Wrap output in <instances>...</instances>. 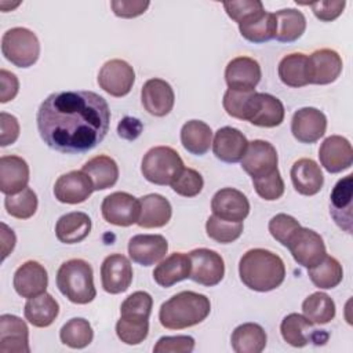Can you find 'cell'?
<instances>
[{"instance_id":"8","label":"cell","mask_w":353,"mask_h":353,"mask_svg":"<svg viewBox=\"0 0 353 353\" xmlns=\"http://www.w3.org/2000/svg\"><path fill=\"white\" fill-rule=\"evenodd\" d=\"M287 248L295 262L303 268H313L327 255L323 237L307 228H299L291 237Z\"/></svg>"},{"instance_id":"21","label":"cell","mask_w":353,"mask_h":353,"mask_svg":"<svg viewBox=\"0 0 353 353\" xmlns=\"http://www.w3.org/2000/svg\"><path fill=\"white\" fill-rule=\"evenodd\" d=\"M352 197L353 175L349 174L335 183L330 196V214L346 233H352Z\"/></svg>"},{"instance_id":"20","label":"cell","mask_w":353,"mask_h":353,"mask_svg":"<svg viewBox=\"0 0 353 353\" xmlns=\"http://www.w3.org/2000/svg\"><path fill=\"white\" fill-rule=\"evenodd\" d=\"M0 352L29 353V328L26 323L14 314L0 316Z\"/></svg>"},{"instance_id":"31","label":"cell","mask_w":353,"mask_h":353,"mask_svg":"<svg viewBox=\"0 0 353 353\" xmlns=\"http://www.w3.org/2000/svg\"><path fill=\"white\" fill-rule=\"evenodd\" d=\"M280 80L292 88L305 87L310 84V68L309 58L302 52H292L281 58L279 62Z\"/></svg>"},{"instance_id":"32","label":"cell","mask_w":353,"mask_h":353,"mask_svg":"<svg viewBox=\"0 0 353 353\" xmlns=\"http://www.w3.org/2000/svg\"><path fill=\"white\" fill-rule=\"evenodd\" d=\"M91 232V219L85 212L73 211L62 215L55 225V236L63 244L83 241Z\"/></svg>"},{"instance_id":"16","label":"cell","mask_w":353,"mask_h":353,"mask_svg":"<svg viewBox=\"0 0 353 353\" xmlns=\"http://www.w3.org/2000/svg\"><path fill=\"white\" fill-rule=\"evenodd\" d=\"M94 192V185L84 171H70L61 175L54 185V196L59 203L79 204Z\"/></svg>"},{"instance_id":"28","label":"cell","mask_w":353,"mask_h":353,"mask_svg":"<svg viewBox=\"0 0 353 353\" xmlns=\"http://www.w3.org/2000/svg\"><path fill=\"white\" fill-rule=\"evenodd\" d=\"M314 325L316 324H313L305 316L290 313L283 319L280 324V332L288 345L294 347H303L310 341H316V338L323 332V330L317 331Z\"/></svg>"},{"instance_id":"40","label":"cell","mask_w":353,"mask_h":353,"mask_svg":"<svg viewBox=\"0 0 353 353\" xmlns=\"http://www.w3.org/2000/svg\"><path fill=\"white\" fill-rule=\"evenodd\" d=\"M302 312L313 324H327L335 317V302L325 292H313L302 302Z\"/></svg>"},{"instance_id":"22","label":"cell","mask_w":353,"mask_h":353,"mask_svg":"<svg viewBox=\"0 0 353 353\" xmlns=\"http://www.w3.org/2000/svg\"><path fill=\"white\" fill-rule=\"evenodd\" d=\"M248 141L245 135L234 127H222L215 132L212 152L223 163H239L245 154Z\"/></svg>"},{"instance_id":"41","label":"cell","mask_w":353,"mask_h":353,"mask_svg":"<svg viewBox=\"0 0 353 353\" xmlns=\"http://www.w3.org/2000/svg\"><path fill=\"white\" fill-rule=\"evenodd\" d=\"M61 342L72 349H83L92 342L94 331L88 320L73 317L66 321L59 331Z\"/></svg>"},{"instance_id":"57","label":"cell","mask_w":353,"mask_h":353,"mask_svg":"<svg viewBox=\"0 0 353 353\" xmlns=\"http://www.w3.org/2000/svg\"><path fill=\"white\" fill-rule=\"evenodd\" d=\"M15 233L12 229H10L6 223H1V252H3V259H6L10 252L15 247Z\"/></svg>"},{"instance_id":"49","label":"cell","mask_w":353,"mask_h":353,"mask_svg":"<svg viewBox=\"0 0 353 353\" xmlns=\"http://www.w3.org/2000/svg\"><path fill=\"white\" fill-rule=\"evenodd\" d=\"M223 8L229 18H232L239 25L251 19L261 11H263V4L259 0H240V1H225Z\"/></svg>"},{"instance_id":"13","label":"cell","mask_w":353,"mask_h":353,"mask_svg":"<svg viewBox=\"0 0 353 353\" xmlns=\"http://www.w3.org/2000/svg\"><path fill=\"white\" fill-rule=\"evenodd\" d=\"M327 130L325 114L316 108H301L292 114L291 132L301 143L317 142Z\"/></svg>"},{"instance_id":"12","label":"cell","mask_w":353,"mask_h":353,"mask_svg":"<svg viewBox=\"0 0 353 353\" xmlns=\"http://www.w3.org/2000/svg\"><path fill=\"white\" fill-rule=\"evenodd\" d=\"M132 266L121 254L108 255L101 265L102 288L109 294H120L128 290L132 283Z\"/></svg>"},{"instance_id":"50","label":"cell","mask_w":353,"mask_h":353,"mask_svg":"<svg viewBox=\"0 0 353 353\" xmlns=\"http://www.w3.org/2000/svg\"><path fill=\"white\" fill-rule=\"evenodd\" d=\"M153 299L150 294L145 291H135L128 295L120 306V314H132V316H142L149 319L152 313Z\"/></svg>"},{"instance_id":"51","label":"cell","mask_w":353,"mask_h":353,"mask_svg":"<svg viewBox=\"0 0 353 353\" xmlns=\"http://www.w3.org/2000/svg\"><path fill=\"white\" fill-rule=\"evenodd\" d=\"M194 349V339L189 335L161 336L153 347L154 353H190Z\"/></svg>"},{"instance_id":"34","label":"cell","mask_w":353,"mask_h":353,"mask_svg":"<svg viewBox=\"0 0 353 353\" xmlns=\"http://www.w3.org/2000/svg\"><path fill=\"white\" fill-rule=\"evenodd\" d=\"M268 342L265 330L256 323H244L234 328L230 336L236 353H261Z\"/></svg>"},{"instance_id":"17","label":"cell","mask_w":353,"mask_h":353,"mask_svg":"<svg viewBox=\"0 0 353 353\" xmlns=\"http://www.w3.org/2000/svg\"><path fill=\"white\" fill-rule=\"evenodd\" d=\"M319 159L324 170L330 174L347 170L353 163L352 145L345 137L331 135L320 145Z\"/></svg>"},{"instance_id":"15","label":"cell","mask_w":353,"mask_h":353,"mask_svg":"<svg viewBox=\"0 0 353 353\" xmlns=\"http://www.w3.org/2000/svg\"><path fill=\"white\" fill-rule=\"evenodd\" d=\"M141 101L142 106L149 114L163 117L172 110L175 95L170 83H167L163 79L154 77L149 79L142 85Z\"/></svg>"},{"instance_id":"56","label":"cell","mask_w":353,"mask_h":353,"mask_svg":"<svg viewBox=\"0 0 353 353\" xmlns=\"http://www.w3.org/2000/svg\"><path fill=\"white\" fill-rule=\"evenodd\" d=\"M142 130H143L142 123L138 119L130 117V116L121 119L120 123L117 124L119 137L123 139H127V141L137 139L141 135Z\"/></svg>"},{"instance_id":"5","label":"cell","mask_w":353,"mask_h":353,"mask_svg":"<svg viewBox=\"0 0 353 353\" xmlns=\"http://www.w3.org/2000/svg\"><path fill=\"white\" fill-rule=\"evenodd\" d=\"M183 168L179 153L170 146L149 149L141 163L142 175L154 185H171Z\"/></svg>"},{"instance_id":"18","label":"cell","mask_w":353,"mask_h":353,"mask_svg":"<svg viewBox=\"0 0 353 353\" xmlns=\"http://www.w3.org/2000/svg\"><path fill=\"white\" fill-rule=\"evenodd\" d=\"M12 284L19 296L29 299L46 292L48 274L46 268L37 261H26L15 270Z\"/></svg>"},{"instance_id":"6","label":"cell","mask_w":353,"mask_h":353,"mask_svg":"<svg viewBox=\"0 0 353 353\" xmlns=\"http://www.w3.org/2000/svg\"><path fill=\"white\" fill-rule=\"evenodd\" d=\"M1 52L7 61L18 68H29L39 59L40 43L28 28L8 29L1 37Z\"/></svg>"},{"instance_id":"42","label":"cell","mask_w":353,"mask_h":353,"mask_svg":"<svg viewBox=\"0 0 353 353\" xmlns=\"http://www.w3.org/2000/svg\"><path fill=\"white\" fill-rule=\"evenodd\" d=\"M116 334L125 345H139L149 334V319L132 314H120L116 323Z\"/></svg>"},{"instance_id":"55","label":"cell","mask_w":353,"mask_h":353,"mask_svg":"<svg viewBox=\"0 0 353 353\" xmlns=\"http://www.w3.org/2000/svg\"><path fill=\"white\" fill-rule=\"evenodd\" d=\"M18 91V77L6 69H0V102L6 103L8 101H12L17 97Z\"/></svg>"},{"instance_id":"33","label":"cell","mask_w":353,"mask_h":353,"mask_svg":"<svg viewBox=\"0 0 353 353\" xmlns=\"http://www.w3.org/2000/svg\"><path fill=\"white\" fill-rule=\"evenodd\" d=\"M59 313V305L55 298L48 294L43 292L37 296L29 298L25 303L23 314L25 319L34 327L44 328L54 323Z\"/></svg>"},{"instance_id":"43","label":"cell","mask_w":353,"mask_h":353,"mask_svg":"<svg viewBox=\"0 0 353 353\" xmlns=\"http://www.w3.org/2000/svg\"><path fill=\"white\" fill-rule=\"evenodd\" d=\"M255 90H233L228 88L223 95V109L234 119L250 120L255 102Z\"/></svg>"},{"instance_id":"29","label":"cell","mask_w":353,"mask_h":353,"mask_svg":"<svg viewBox=\"0 0 353 353\" xmlns=\"http://www.w3.org/2000/svg\"><path fill=\"white\" fill-rule=\"evenodd\" d=\"M190 274V258L183 252H174L160 261L153 270L154 281L164 288L188 279Z\"/></svg>"},{"instance_id":"10","label":"cell","mask_w":353,"mask_h":353,"mask_svg":"<svg viewBox=\"0 0 353 353\" xmlns=\"http://www.w3.org/2000/svg\"><path fill=\"white\" fill-rule=\"evenodd\" d=\"M135 81L132 66L124 59L106 61L98 73L99 87L112 97L120 98L127 95Z\"/></svg>"},{"instance_id":"44","label":"cell","mask_w":353,"mask_h":353,"mask_svg":"<svg viewBox=\"0 0 353 353\" xmlns=\"http://www.w3.org/2000/svg\"><path fill=\"white\" fill-rule=\"evenodd\" d=\"M4 207L7 212L17 219H29L37 210V196L30 188H25L17 194L6 196Z\"/></svg>"},{"instance_id":"35","label":"cell","mask_w":353,"mask_h":353,"mask_svg":"<svg viewBox=\"0 0 353 353\" xmlns=\"http://www.w3.org/2000/svg\"><path fill=\"white\" fill-rule=\"evenodd\" d=\"M181 143L189 153L203 156L212 145V130L201 120H189L181 128Z\"/></svg>"},{"instance_id":"54","label":"cell","mask_w":353,"mask_h":353,"mask_svg":"<svg viewBox=\"0 0 353 353\" xmlns=\"http://www.w3.org/2000/svg\"><path fill=\"white\" fill-rule=\"evenodd\" d=\"M0 127H1L0 145L1 146L12 145L19 137V123H18L17 117L12 114H8L6 112H1L0 113Z\"/></svg>"},{"instance_id":"39","label":"cell","mask_w":353,"mask_h":353,"mask_svg":"<svg viewBox=\"0 0 353 353\" xmlns=\"http://www.w3.org/2000/svg\"><path fill=\"white\" fill-rule=\"evenodd\" d=\"M312 283L320 290L335 288L343 279V269L339 261L334 256L325 255L313 268L307 269Z\"/></svg>"},{"instance_id":"11","label":"cell","mask_w":353,"mask_h":353,"mask_svg":"<svg viewBox=\"0 0 353 353\" xmlns=\"http://www.w3.org/2000/svg\"><path fill=\"white\" fill-rule=\"evenodd\" d=\"M279 156L276 148L263 139H254L248 142L244 157L241 159V168L251 175V178L263 176L277 170Z\"/></svg>"},{"instance_id":"25","label":"cell","mask_w":353,"mask_h":353,"mask_svg":"<svg viewBox=\"0 0 353 353\" xmlns=\"http://www.w3.org/2000/svg\"><path fill=\"white\" fill-rule=\"evenodd\" d=\"M29 165L19 156H1L0 159V190L6 194H17L28 186Z\"/></svg>"},{"instance_id":"2","label":"cell","mask_w":353,"mask_h":353,"mask_svg":"<svg viewBox=\"0 0 353 353\" xmlns=\"http://www.w3.org/2000/svg\"><path fill=\"white\" fill-rule=\"evenodd\" d=\"M239 274L250 290L268 292L283 284L285 266L277 254L265 248H252L240 258Z\"/></svg>"},{"instance_id":"23","label":"cell","mask_w":353,"mask_h":353,"mask_svg":"<svg viewBox=\"0 0 353 353\" xmlns=\"http://www.w3.org/2000/svg\"><path fill=\"white\" fill-rule=\"evenodd\" d=\"M310 84H331L342 73V58L331 48H320L309 57Z\"/></svg>"},{"instance_id":"26","label":"cell","mask_w":353,"mask_h":353,"mask_svg":"<svg viewBox=\"0 0 353 353\" xmlns=\"http://www.w3.org/2000/svg\"><path fill=\"white\" fill-rule=\"evenodd\" d=\"M291 181L295 190L303 196L317 194L324 183L320 165L312 159H299L291 167Z\"/></svg>"},{"instance_id":"9","label":"cell","mask_w":353,"mask_h":353,"mask_svg":"<svg viewBox=\"0 0 353 353\" xmlns=\"http://www.w3.org/2000/svg\"><path fill=\"white\" fill-rule=\"evenodd\" d=\"M101 211L106 222L125 228L138 222L141 203L139 199L127 192H114L103 199Z\"/></svg>"},{"instance_id":"27","label":"cell","mask_w":353,"mask_h":353,"mask_svg":"<svg viewBox=\"0 0 353 353\" xmlns=\"http://www.w3.org/2000/svg\"><path fill=\"white\" fill-rule=\"evenodd\" d=\"M141 214L137 225L143 229L163 228L165 226L172 215V207L170 201L157 193H149L139 197Z\"/></svg>"},{"instance_id":"7","label":"cell","mask_w":353,"mask_h":353,"mask_svg":"<svg viewBox=\"0 0 353 353\" xmlns=\"http://www.w3.org/2000/svg\"><path fill=\"white\" fill-rule=\"evenodd\" d=\"M188 255L190 258L189 279L205 287H214L221 283L225 276V262L216 251L196 248Z\"/></svg>"},{"instance_id":"48","label":"cell","mask_w":353,"mask_h":353,"mask_svg":"<svg viewBox=\"0 0 353 353\" xmlns=\"http://www.w3.org/2000/svg\"><path fill=\"white\" fill-rule=\"evenodd\" d=\"M269 232L281 245L287 247L291 237L295 234V232L301 228L299 222L287 214H277L269 221Z\"/></svg>"},{"instance_id":"4","label":"cell","mask_w":353,"mask_h":353,"mask_svg":"<svg viewBox=\"0 0 353 353\" xmlns=\"http://www.w3.org/2000/svg\"><path fill=\"white\" fill-rule=\"evenodd\" d=\"M57 287L63 296L77 305L90 303L97 296L92 268L80 258L69 259L59 266Z\"/></svg>"},{"instance_id":"19","label":"cell","mask_w":353,"mask_h":353,"mask_svg":"<svg viewBox=\"0 0 353 353\" xmlns=\"http://www.w3.org/2000/svg\"><path fill=\"white\" fill-rule=\"evenodd\" d=\"M168 251V243L161 234H137L128 241L130 258L142 266L160 262Z\"/></svg>"},{"instance_id":"38","label":"cell","mask_w":353,"mask_h":353,"mask_svg":"<svg viewBox=\"0 0 353 353\" xmlns=\"http://www.w3.org/2000/svg\"><path fill=\"white\" fill-rule=\"evenodd\" d=\"M240 34L251 43H265L274 39L276 17L273 12L261 11L251 19L239 25Z\"/></svg>"},{"instance_id":"53","label":"cell","mask_w":353,"mask_h":353,"mask_svg":"<svg viewBox=\"0 0 353 353\" xmlns=\"http://www.w3.org/2000/svg\"><path fill=\"white\" fill-rule=\"evenodd\" d=\"M150 3L148 0H112L113 14L120 18H135L142 15Z\"/></svg>"},{"instance_id":"30","label":"cell","mask_w":353,"mask_h":353,"mask_svg":"<svg viewBox=\"0 0 353 353\" xmlns=\"http://www.w3.org/2000/svg\"><path fill=\"white\" fill-rule=\"evenodd\" d=\"M284 105L281 101L266 92H256L250 123L258 127L272 128L277 127L284 120Z\"/></svg>"},{"instance_id":"45","label":"cell","mask_w":353,"mask_h":353,"mask_svg":"<svg viewBox=\"0 0 353 353\" xmlns=\"http://www.w3.org/2000/svg\"><path fill=\"white\" fill-rule=\"evenodd\" d=\"M205 232L207 236L216 243H233L243 233V222H229L211 215L205 222Z\"/></svg>"},{"instance_id":"47","label":"cell","mask_w":353,"mask_h":353,"mask_svg":"<svg viewBox=\"0 0 353 353\" xmlns=\"http://www.w3.org/2000/svg\"><path fill=\"white\" fill-rule=\"evenodd\" d=\"M204 186V179L201 174L193 168H183L176 179L171 183L172 190L183 197L197 196Z\"/></svg>"},{"instance_id":"52","label":"cell","mask_w":353,"mask_h":353,"mask_svg":"<svg viewBox=\"0 0 353 353\" xmlns=\"http://www.w3.org/2000/svg\"><path fill=\"white\" fill-rule=\"evenodd\" d=\"M306 6H310L313 14L317 19L323 22H331L336 19L346 6L345 0H325V1H312L306 3Z\"/></svg>"},{"instance_id":"37","label":"cell","mask_w":353,"mask_h":353,"mask_svg":"<svg viewBox=\"0 0 353 353\" xmlns=\"http://www.w3.org/2000/svg\"><path fill=\"white\" fill-rule=\"evenodd\" d=\"M276 34L274 39L281 43H291L298 40L306 29V18L302 11L296 8H283L274 12Z\"/></svg>"},{"instance_id":"3","label":"cell","mask_w":353,"mask_h":353,"mask_svg":"<svg viewBox=\"0 0 353 353\" xmlns=\"http://www.w3.org/2000/svg\"><path fill=\"white\" fill-rule=\"evenodd\" d=\"M210 312L211 302L204 294L181 291L160 306L159 320L167 330H183L204 321Z\"/></svg>"},{"instance_id":"36","label":"cell","mask_w":353,"mask_h":353,"mask_svg":"<svg viewBox=\"0 0 353 353\" xmlns=\"http://www.w3.org/2000/svg\"><path fill=\"white\" fill-rule=\"evenodd\" d=\"M81 171L90 176L94 190H105L112 188L119 179L117 163L106 154L92 157L83 165Z\"/></svg>"},{"instance_id":"1","label":"cell","mask_w":353,"mask_h":353,"mask_svg":"<svg viewBox=\"0 0 353 353\" xmlns=\"http://www.w3.org/2000/svg\"><path fill=\"white\" fill-rule=\"evenodd\" d=\"M37 130L43 142L61 153H84L103 141L110 110L106 99L94 91H58L40 105Z\"/></svg>"},{"instance_id":"46","label":"cell","mask_w":353,"mask_h":353,"mask_svg":"<svg viewBox=\"0 0 353 353\" xmlns=\"http://www.w3.org/2000/svg\"><path fill=\"white\" fill-rule=\"evenodd\" d=\"M252 185L258 196H261L263 200H268V201L277 200L284 193V181L280 175L279 168L263 176L252 178Z\"/></svg>"},{"instance_id":"24","label":"cell","mask_w":353,"mask_h":353,"mask_svg":"<svg viewBox=\"0 0 353 353\" xmlns=\"http://www.w3.org/2000/svg\"><path fill=\"white\" fill-rule=\"evenodd\" d=\"M262 76L258 61L250 57H236L226 65L225 80L233 90H255Z\"/></svg>"},{"instance_id":"14","label":"cell","mask_w":353,"mask_h":353,"mask_svg":"<svg viewBox=\"0 0 353 353\" xmlns=\"http://www.w3.org/2000/svg\"><path fill=\"white\" fill-rule=\"evenodd\" d=\"M212 215L229 221L243 222L250 214V201L245 194L233 188L218 190L211 200Z\"/></svg>"}]
</instances>
